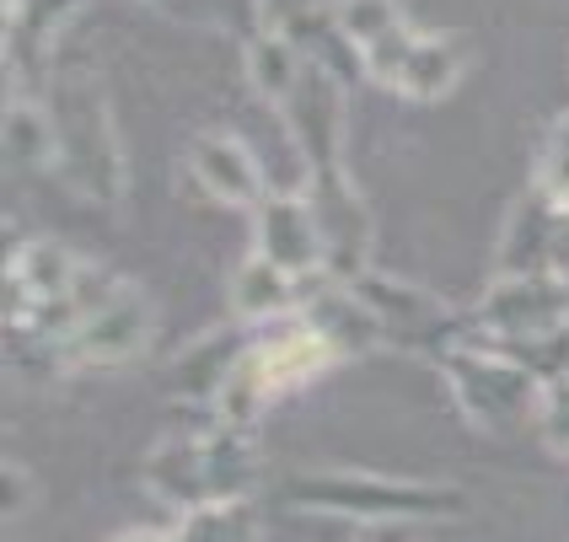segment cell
Wrapping results in <instances>:
<instances>
[{
	"mask_svg": "<svg viewBox=\"0 0 569 542\" xmlns=\"http://www.w3.org/2000/svg\"><path fill=\"white\" fill-rule=\"evenodd\" d=\"M339 360H345V350H339L307 312L269 322L253 344H242L231 377H226L221 392H216V414H221V424H231V430H253L258 414L269 409V398L307 387L312 377H322L328 365H339Z\"/></svg>",
	"mask_w": 569,
	"mask_h": 542,
	"instance_id": "1",
	"label": "cell"
},
{
	"mask_svg": "<svg viewBox=\"0 0 569 542\" xmlns=\"http://www.w3.org/2000/svg\"><path fill=\"white\" fill-rule=\"evenodd\" d=\"M258 479V451L248 446V430L221 424V435L204 441H167L146 462L151 494L172 500L178 511H199L210 500H248Z\"/></svg>",
	"mask_w": 569,
	"mask_h": 542,
	"instance_id": "2",
	"label": "cell"
},
{
	"mask_svg": "<svg viewBox=\"0 0 569 542\" xmlns=\"http://www.w3.org/2000/svg\"><path fill=\"white\" fill-rule=\"evenodd\" d=\"M290 505L377 526V521H446V515L462 511V494L446 489V483H403L371 479V473H307V479L290 483Z\"/></svg>",
	"mask_w": 569,
	"mask_h": 542,
	"instance_id": "3",
	"label": "cell"
},
{
	"mask_svg": "<svg viewBox=\"0 0 569 542\" xmlns=\"http://www.w3.org/2000/svg\"><path fill=\"white\" fill-rule=\"evenodd\" d=\"M157 312L129 280H113L97 269L92 290L81 295L76 318L54 339V360L60 365H124L151 344Z\"/></svg>",
	"mask_w": 569,
	"mask_h": 542,
	"instance_id": "4",
	"label": "cell"
},
{
	"mask_svg": "<svg viewBox=\"0 0 569 542\" xmlns=\"http://www.w3.org/2000/svg\"><path fill=\"white\" fill-rule=\"evenodd\" d=\"M54 129H60L64 178L92 199H119L124 193V161H119V140H113V119H108V97H102V81L92 70L64 76Z\"/></svg>",
	"mask_w": 569,
	"mask_h": 542,
	"instance_id": "5",
	"label": "cell"
},
{
	"mask_svg": "<svg viewBox=\"0 0 569 542\" xmlns=\"http://www.w3.org/2000/svg\"><path fill=\"white\" fill-rule=\"evenodd\" d=\"M441 371L451 382L457 409L473 419L478 430H516L532 414H542V382L532 365L510 360L500 350H446Z\"/></svg>",
	"mask_w": 569,
	"mask_h": 542,
	"instance_id": "6",
	"label": "cell"
},
{
	"mask_svg": "<svg viewBox=\"0 0 569 542\" xmlns=\"http://www.w3.org/2000/svg\"><path fill=\"white\" fill-rule=\"evenodd\" d=\"M473 322L478 333L500 339L510 350L542 344V339L569 328V274H553V269H542V274H500L489 285V295L478 301Z\"/></svg>",
	"mask_w": 569,
	"mask_h": 542,
	"instance_id": "7",
	"label": "cell"
},
{
	"mask_svg": "<svg viewBox=\"0 0 569 542\" xmlns=\"http://www.w3.org/2000/svg\"><path fill=\"white\" fill-rule=\"evenodd\" d=\"M366 60V76L377 81V87H392V92L413 97V102H436L457 87V76H462V54H457V43H446V38H430V32H392L387 43H377L371 54H360Z\"/></svg>",
	"mask_w": 569,
	"mask_h": 542,
	"instance_id": "8",
	"label": "cell"
},
{
	"mask_svg": "<svg viewBox=\"0 0 569 542\" xmlns=\"http://www.w3.org/2000/svg\"><path fill=\"white\" fill-rule=\"evenodd\" d=\"M253 253L280 263L284 274H301V280H317L328 269V237H322V221L307 199H284V193H269L258 204V237Z\"/></svg>",
	"mask_w": 569,
	"mask_h": 542,
	"instance_id": "9",
	"label": "cell"
},
{
	"mask_svg": "<svg viewBox=\"0 0 569 542\" xmlns=\"http://www.w3.org/2000/svg\"><path fill=\"white\" fill-rule=\"evenodd\" d=\"M193 178L204 183V193H216L221 204H237V210H258L269 199L258 157L231 134H204L193 145Z\"/></svg>",
	"mask_w": 569,
	"mask_h": 542,
	"instance_id": "10",
	"label": "cell"
},
{
	"mask_svg": "<svg viewBox=\"0 0 569 542\" xmlns=\"http://www.w3.org/2000/svg\"><path fill=\"white\" fill-rule=\"evenodd\" d=\"M345 290L381 322V328H403V333H425V328H441L451 312H446L441 301L430 295V290L409 285V280H392V274H371V269H360V274H349Z\"/></svg>",
	"mask_w": 569,
	"mask_h": 542,
	"instance_id": "11",
	"label": "cell"
},
{
	"mask_svg": "<svg viewBox=\"0 0 569 542\" xmlns=\"http://www.w3.org/2000/svg\"><path fill=\"white\" fill-rule=\"evenodd\" d=\"M307 285H312V280L284 274L280 263H269V258L253 253L242 269H237L231 307H237V318L242 322H280V318H296V312L312 307V301H307Z\"/></svg>",
	"mask_w": 569,
	"mask_h": 542,
	"instance_id": "12",
	"label": "cell"
},
{
	"mask_svg": "<svg viewBox=\"0 0 569 542\" xmlns=\"http://www.w3.org/2000/svg\"><path fill=\"white\" fill-rule=\"evenodd\" d=\"M542 269L559 274V258H553V204L532 189L510 210L506 242H500V274H542Z\"/></svg>",
	"mask_w": 569,
	"mask_h": 542,
	"instance_id": "13",
	"label": "cell"
},
{
	"mask_svg": "<svg viewBox=\"0 0 569 542\" xmlns=\"http://www.w3.org/2000/svg\"><path fill=\"white\" fill-rule=\"evenodd\" d=\"M81 0H6V60L11 70L22 64H43L49 54V38L64 28V17L76 11Z\"/></svg>",
	"mask_w": 569,
	"mask_h": 542,
	"instance_id": "14",
	"label": "cell"
},
{
	"mask_svg": "<svg viewBox=\"0 0 569 542\" xmlns=\"http://www.w3.org/2000/svg\"><path fill=\"white\" fill-rule=\"evenodd\" d=\"M301 76H307V60L284 32H258L248 43V81H253V92L263 102H284L301 87Z\"/></svg>",
	"mask_w": 569,
	"mask_h": 542,
	"instance_id": "15",
	"label": "cell"
},
{
	"mask_svg": "<svg viewBox=\"0 0 569 542\" xmlns=\"http://www.w3.org/2000/svg\"><path fill=\"white\" fill-rule=\"evenodd\" d=\"M333 28H339V38H345L355 54H371L392 32L409 28V17H403L398 0H339L333 6Z\"/></svg>",
	"mask_w": 569,
	"mask_h": 542,
	"instance_id": "16",
	"label": "cell"
},
{
	"mask_svg": "<svg viewBox=\"0 0 569 542\" xmlns=\"http://www.w3.org/2000/svg\"><path fill=\"white\" fill-rule=\"evenodd\" d=\"M172 542H258V515L248 500H210L199 511H183Z\"/></svg>",
	"mask_w": 569,
	"mask_h": 542,
	"instance_id": "17",
	"label": "cell"
},
{
	"mask_svg": "<svg viewBox=\"0 0 569 542\" xmlns=\"http://www.w3.org/2000/svg\"><path fill=\"white\" fill-rule=\"evenodd\" d=\"M6 145H11V161H28V167L60 161V129H54V113L17 97V102L6 108Z\"/></svg>",
	"mask_w": 569,
	"mask_h": 542,
	"instance_id": "18",
	"label": "cell"
},
{
	"mask_svg": "<svg viewBox=\"0 0 569 542\" xmlns=\"http://www.w3.org/2000/svg\"><path fill=\"white\" fill-rule=\"evenodd\" d=\"M538 193L548 204H569V113L553 124L548 145L538 157Z\"/></svg>",
	"mask_w": 569,
	"mask_h": 542,
	"instance_id": "19",
	"label": "cell"
},
{
	"mask_svg": "<svg viewBox=\"0 0 569 542\" xmlns=\"http://www.w3.org/2000/svg\"><path fill=\"white\" fill-rule=\"evenodd\" d=\"M542 435H548V446L569 451V377H553V382L542 387Z\"/></svg>",
	"mask_w": 569,
	"mask_h": 542,
	"instance_id": "20",
	"label": "cell"
},
{
	"mask_svg": "<svg viewBox=\"0 0 569 542\" xmlns=\"http://www.w3.org/2000/svg\"><path fill=\"white\" fill-rule=\"evenodd\" d=\"M355 542H419V521H377V526H366V538Z\"/></svg>",
	"mask_w": 569,
	"mask_h": 542,
	"instance_id": "21",
	"label": "cell"
},
{
	"mask_svg": "<svg viewBox=\"0 0 569 542\" xmlns=\"http://www.w3.org/2000/svg\"><path fill=\"white\" fill-rule=\"evenodd\" d=\"M22 515V468L17 462H6V526Z\"/></svg>",
	"mask_w": 569,
	"mask_h": 542,
	"instance_id": "22",
	"label": "cell"
},
{
	"mask_svg": "<svg viewBox=\"0 0 569 542\" xmlns=\"http://www.w3.org/2000/svg\"><path fill=\"white\" fill-rule=\"evenodd\" d=\"M113 542H172V538H157V532H119Z\"/></svg>",
	"mask_w": 569,
	"mask_h": 542,
	"instance_id": "23",
	"label": "cell"
},
{
	"mask_svg": "<svg viewBox=\"0 0 569 542\" xmlns=\"http://www.w3.org/2000/svg\"><path fill=\"white\" fill-rule=\"evenodd\" d=\"M146 6H167V11H178V6H183V0H146Z\"/></svg>",
	"mask_w": 569,
	"mask_h": 542,
	"instance_id": "24",
	"label": "cell"
}]
</instances>
